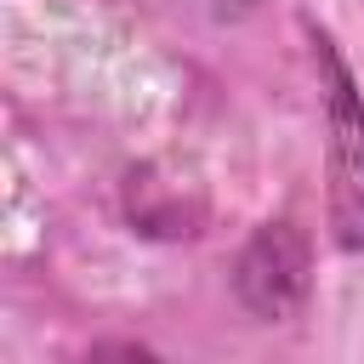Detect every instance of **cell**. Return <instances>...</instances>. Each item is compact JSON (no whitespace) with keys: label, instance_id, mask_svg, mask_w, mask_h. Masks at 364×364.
<instances>
[{"label":"cell","instance_id":"6da1fadb","mask_svg":"<svg viewBox=\"0 0 364 364\" xmlns=\"http://www.w3.org/2000/svg\"><path fill=\"white\" fill-rule=\"evenodd\" d=\"M324 74H330V210H336V239L341 250L364 245V97L353 91L341 57L324 46Z\"/></svg>","mask_w":364,"mask_h":364}]
</instances>
